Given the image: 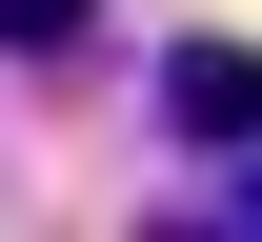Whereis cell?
<instances>
[{
	"instance_id": "1",
	"label": "cell",
	"mask_w": 262,
	"mask_h": 242,
	"mask_svg": "<svg viewBox=\"0 0 262 242\" xmlns=\"http://www.w3.org/2000/svg\"><path fill=\"white\" fill-rule=\"evenodd\" d=\"M162 121L182 141H262V61H242V40H182V61H162Z\"/></svg>"
},
{
	"instance_id": "2",
	"label": "cell",
	"mask_w": 262,
	"mask_h": 242,
	"mask_svg": "<svg viewBox=\"0 0 262 242\" xmlns=\"http://www.w3.org/2000/svg\"><path fill=\"white\" fill-rule=\"evenodd\" d=\"M81 40V0H0V61H61Z\"/></svg>"
},
{
	"instance_id": "3",
	"label": "cell",
	"mask_w": 262,
	"mask_h": 242,
	"mask_svg": "<svg viewBox=\"0 0 262 242\" xmlns=\"http://www.w3.org/2000/svg\"><path fill=\"white\" fill-rule=\"evenodd\" d=\"M202 222H222V242H262V141H242L222 182H202Z\"/></svg>"
}]
</instances>
